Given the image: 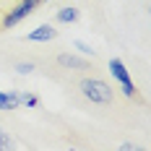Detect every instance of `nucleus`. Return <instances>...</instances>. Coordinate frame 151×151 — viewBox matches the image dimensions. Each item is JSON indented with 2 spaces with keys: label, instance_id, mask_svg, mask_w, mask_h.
I'll use <instances>...</instances> for the list:
<instances>
[{
  "label": "nucleus",
  "instance_id": "7",
  "mask_svg": "<svg viewBox=\"0 0 151 151\" xmlns=\"http://www.w3.org/2000/svg\"><path fill=\"white\" fill-rule=\"evenodd\" d=\"M78 16H81V13H78V8H76V5H63L55 18H58V24H76V21H78Z\"/></svg>",
  "mask_w": 151,
  "mask_h": 151
},
{
  "label": "nucleus",
  "instance_id": "2",
  "mask_svg": "<svg viewBox=\"0 0 151 151\" xmlns=\"http://www.w3.org/2000/svg\"><path fill=\"white\" fill-rule=\"evenodd\" d=\"M39 5H42V0H16L13 5L3 13V18H0V31L3 29H13L16 24H21L26 16H31Z\"/></svg>",
  "mask_w": 151,
  "mask_h": 151
},
{
  "label": "nucleus",
  "instance_id": "14",
  "mask_svg": "<svg viewBox=\"0 0 151 151\" xmlns=\"http://www.w3.org/2000/svg\"><path fill=\"white\" fill-rule=\"evenodd\" d=\"M42 3H50V0H42Z\"/></svg>",
  "mask_w": 151,
  "mask_h": 151
},
{
  "label": "nucleus",
  "instance_id": "9",
  "mask_svg": "<svg viewBox=\"0 0 151 151\" xmlns=\"http://www.w3.org/2000/svg\"><path fill=\"white\" fill-rule=\"evenodd\" d=\"M13 146H16V141L8 136L3 128H0V149H13Z\"/></svg>",
  "mask_w": 151,
  "mask_h": 151
},
{
  "label": "nucleus",
  "instance_id": "6",
  "mask_svg": "<svg viewBox=\"0 0 151 151\" xmlns=\"http://www.w3.org/2000/svg\"><path fill=\"white\" fill-rule=\"evenodd\" d=\"M18 96H16V91H0V109L3 112H16L18 109Z\"/></svg>",
  "mask_w": 151,
  "mask_h": 151
},
{
  "label": "nucleus",
  "instance_id": "8",
  "mask_svg": "<svg viewBox=\"0 0 151 151\" xmlns=\"http://www.w3.org/2000/svg\"><path fill=\"white\" fill-rule=\"evenodd\" d=\"M16 96H18V104H26V107H37L39 104V99L29 94V91H16Z\"/></svg>",
  "mask_w": 151,
  "mask_h": 151
},
{
  "label": "nucleus",
  "instance_id": "11",
  "mask_svg": "<svg viewBox=\"0 0 151 151\" xmlns=\"http://www.w3.org/2000/svg\"><path fill=\"white\" fill-rule=\"evenodd\" d=\"M76 47H78V50H81V52H83V55H91V58H94V50H91L89 45H86V42H81V39H76L73 42Z\"/></svg>",
  "mask_w": 151,
  "mask_h": 151
},
{
  "label": "nucleus",
  "instance_id": "10",
  "mask_svg": "<svg viewBox=\"0 0 151 151\" xmlns=\"http://www.w3.org/2000/svg\"><path fill=\"white\" fill-rule=\"evenodd\" d=\"M16 70H18V73H31V70H34V63H16Z\"/></svg>",
  "mask_w": 151,
  "mask_h": 151
},
{
  "label": "nucleus",
  "instance_id": "13",
  "mask_svg": "<svg viewBox=\"0 0 151 151\" xmlns=\"http://www.w3.org/2000/svg\"><path fill=\"white\" fill-rule=\"evenodd\" d=\"M120 149H122V151H130V149H136V143H133V141H125Z\"/></svg>",
  "mask_w": 151,
  "mask_h": 151
},
{
  "label": "nucleus",
  "instance_id": "12",
  "mask_svg": "<svg viewBox=\"0 0 151 151\" xmlns=\"http://www.w3.org/2000/svg\"><path fill=\"white\" fill-rule=\"evenodd\" d=\"M13 3H16V0H0V18H3V13H5V11H8Z\"/></svg>",
  "mask_w": 151,
  "mask_h": 151
},
{
  "label": "nucleus",
  "instance_id": "3",
  "mask_svg": "<svg viewBox=\"0 0 151 151\" xmlns=\"http://www.w3.org/2000/svg\"><path fill=\"white\" fill-rule=\"evenodd\" d=\"M55 63H58L60 68H65V70H94L89 60H83V58H76V55H68V52L58 55V58H55Z\"/></svg>",
  "mask_w": 151,
  "mask_h": 151
},
{
  "label": "nucleus",
  "instance_id": "5",
  "mask_svg": "<svg viewBox=\"0 0 151 151\" xmlns=\"http://www.w3.org/2000/svg\"><path fill=\"white\" fill-rule=\"evenodd\" d=\"M109 70H112V76L117 78V83H120V86H128V83H133V78H130V73H128V68L122 65V60L112 58V60H109Z\"/></svg>",
  "mask_w": 151,
  "mask_h": 151
},
{
  "label": "nucleus",
  "instance_id": "1",
  "mask_svg": "<svg viewBox=\"0 0 151 151\" xmlns=\"http://www.w3.org/2000/svg\"><path fill=\"white\" fill-rule=\"evenodd\" d=\"M76 91L94 107H112L115 104V89L99 76H83L76 83Z\"/></svg>",
  "mask_w": 151,
  "mask_h": 151
},
{
  "label": "nucleus",
  "instance_id": "4",
  "mask_svg": "<svg viewBox=\"0 0 151 151\" xmlns=\"http://www.w3.org/2000/svg\"><path fill=\"white\" fill-rule=\"evenodd\" d=\"M52 39H58V29L52 24H42L26 34V42H52Z\"/></svg>",
  "mask_w": 151,
  "mask_h": 151
}]
</instances>
